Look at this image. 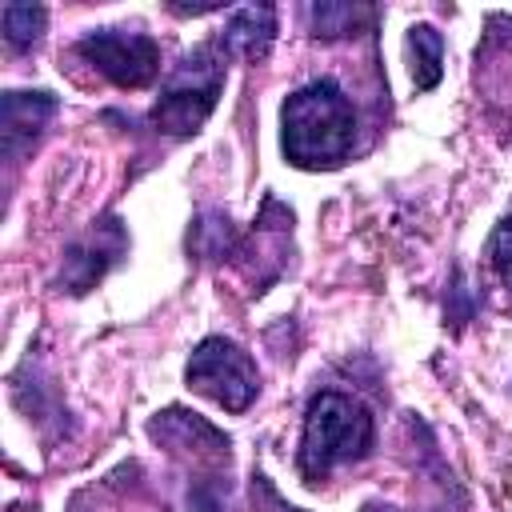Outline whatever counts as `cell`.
<instances>
[{
    "mask_svg": "<svg viewBox=\"0 0 512 512\" xmlns=\"http://www.w3.org/2000/svg\"><path fill=\"white\" fill-rule=\"evenodd\" d=\"M220 88H224V60L216 56L212 44H204L176 64V72L160 88V100L152 104L148 120L168 136H192L212 116Z\"/></svg>",
    "mask_w": 512,
    "mask_h": 512,
    "instance_id": "3957f363",
    "label": "cell"
},
{
    "mask_svg": "<svg viewBox=\"0 0 512 512\" xmlns=\"http://www.w3.org/2000/svg\"><path fill=\"white\" fill-rule=\"evenodd\" d=\"M56 116V96L36 88V92H4V104H0V132H4V152L16 156L24 152L40 128Z\"/></svg>",
    "mask_w": 512,
    "mask_h": 512,
    "instance_id": "8992f818",
    "label": "cell"
},
{
    "mask_svg": "<svg viewBox=\"0 0 512 512\" xmlns=\"http://www.w3.org/2000/svg\"><path fill=\"white\" fill-rule=\"evenodd\" d=\"M0 20H4V40H8V48H28V44L40 40L48 12H44L40 4H4Z\"/></svg>",
    "mask_w": 512,
    "mask_h": 512,
    "instance_id": "9c48e42d",
    "label": "cell"
},
{
    "mask_svg": "<svg viewBox=\"0 0 512 512\" xmlns=\"http://www.w3.org/2000/svg\"><path fill=\"white\" fill-rule=\"evenodd\" d=\"M356 140V112L340 84L312 80L280 108V148L296 168H336Z\"/></svg>",
    "mask_w": 512,
    "mask_h": 512,
    "instance_id": "6da1fadb",
    "label": "cell"
},
{
    "mask_svg": "<svg viewBox=\"0 0 512 512\" xmlns=\"http://www.w3.org/2000/svg\"><path fill=\"white\" fill-rule=\"evenodd\" d=\"M76 56L120 88H144L160 76V44L148 32L96 28L76 40Z\"/></svg>",
    "mask_w": 512,
    "mask_h": 512,
    "instance_id": "5b68a950",
    "label": "cell"
},
{
    "mask_svg": "<svg viewBox=\"0 0 512 512\" xmlns=\"http://www.w3.org/2000/svg\"><path fill=\"white\" fill-rule=\"evenodd\" d=\"M408 68H412V84L420 92L436 88L444 76V36L432 24H412L408 28Z\"/></svg>",
    "mask_w": 512,
    "mask_h": 512,
    "instance_id": "ba28073f",
    "label": "cell"
},
{
    "mask_svg": "<svg viewBox=\"0 0 512 512\" xmlns=\"http://www.w3.org/2000/svg\"><path fill=\"white\" fill-rule=\"evenodd\" d=\"M184 380L188 388H196L200 396L216 400L228 412H244L260 392V372L252 356L224 336H208L196 344V352L188 356Z\"/></svg>",
    "mask_w": 512,
    "mask_h": 512,
    "instance_id": "277c9868",
    "label": "cell"
},
{
    "mask_svg": "<svg viewBox=\"0 0 512 512\" xmlns=\"http://www.w3.org/2000/svg\"><path fill=\"white\" fill-rule=\"evenodd\" d=\"M364 512H380V504H364Z\"/></svg>",
    "mask_w": 512,
    "mask_h": 512,
    "instance_id": "7c38bea8",
    "label": "cell"
},
{
    "mask_svg": "<svg viewBox=\"0 0 512 512\" xmlns=\"http://www.w3.org/2000/svg\"><path fill=\"white\" fill-rule=\"evenodd\" d=\"M488 260H492L496 276L512 288V212L496 224V232H492V240H488Z\"/></svg>",
    "mask_w": 512,
    "mask_h": 512,
    "instance_id": "8fae6325",
    "label": "cell"
},
{
    "mask_svg": "<svg viewBox=\"0 0 512 512\" xmlns=\"http://www.w3.org/2000/svg\"><path fill=\"white\" fill-rule=\"evenodd\" d=\"M376 440V424L368 408L336 388H324L312 396L304 412V432H300V452L296 464L304 480H324L332 468L360 460Z\"/></svg>",
    "mask_w": 512,
    "mask_h": 512,
    "instance_id": "7a4b0ae2",
    "label": "cell"
},
{
    "mask_svg": "<svg viewBox=\"0 0 512 512\" xmlns=\"http://www.w3.org/2000/svg\"><path fill=\"white\" fill-rule=\"evenodd\" d=\"M272 36H276V8L244 4L232 12V20L224 28V48L244 56V60H260L272 48Z\"/></svg>",
    "mask_w": 512,
    "mask_h": 512,
    "instance_id": "52a82bcc",
    "label": "cell"
},
{
    "mask_svg": "<svg viewBox=\"0 0 512 512\" xmlns=\"http://www.w3.org/2000/svg\"><path fill=\"white\" fill-rule=\"evenodd\" d=\"M312 32L316 36H344V32H352L360 20L368 24L376 12L372 8H364V4H312Z\"/></svg>",
    "mask_w": 512,
    "mask_h": 512,
    "instance_id": "30bf717a",
    "label": "cell"
}]
</instances>
